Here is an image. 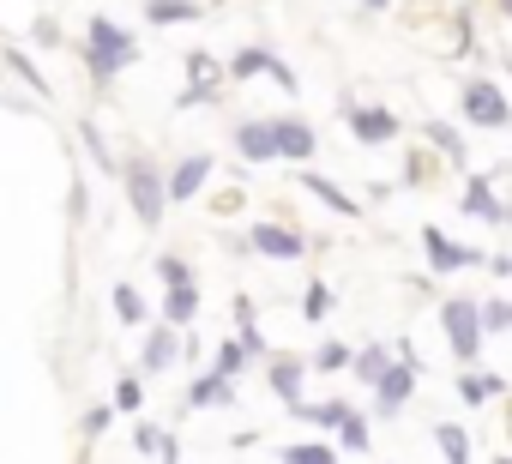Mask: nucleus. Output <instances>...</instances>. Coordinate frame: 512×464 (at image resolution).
Here are the masks:
<instances>
[{
    "label": "nucleus",
    "mask_w": 512,
    "mask_h": 464,
    "mask_svg": "<svg viewBox=\"0 0 512 464\" xmlns=\"http://www.w3.org/2000/svg\"><path fill=\"white\" fill-rule=\"evenodd\" d=\"M85 61H91V73H97V85H109V79H115L127 61H133V37H127L121 25H109V19H91Z\"/></svg>",
    "instance_id": "obj_1"
},
{
    "label": "nucleus",
    "mask_w": 512,
    "mask_h": 464,
    "mask_svg": "<svg viewBox=\"0 0 512 464\" xmlns=\"http://www.w3.org/2000/svg\"><path fill=\"white\" fill-rule=\"evenodd\" d=\"M440 326H446V344H452L458 362H470V356L482 350V314H476L470 296H452V302L440 308Z\"/></svg>",
    "instance_id": "obj_2"
},
{
    "label": "nucleus",
    "mask_w": 512,
    "mask_h": 464,
    "mask_svg": "<svg viewBox=\"0 0 512 464\" xmlns=\"http://www.w3.org/2000/svg\"><path fill=\"white\" fill-rule=\"evenodd\" d=\"M127 199H133V211H139V223H145V229H157V223H163L169 193H163V175H157L151 163H127Z\"/></svg>",
    "instance_id": "obj_3"
},
{
    "label": "nucleus",
    "mask_w": 512,
    "mask_h": 464,
    "mask_svg": "<svg viewBox=\"0 0 512 464\" xmlns=\"http://www.w3.org/2000/svg\"><path fill=\"white\" fill-rule=\"evenodd\" d=\"M416 392V356L404 350L398 362H386V374L374 380V404H380V416H392V410H404V398Z\"/></svg>",
    "instance_id": "obj_4"
},
{
    "label": "nucleus",
    "mask_w": 512,
    "mask_h": 464,
    "mask_svg": "<svg viewBox=\"0 0 512 464\" xmlns=\"http://www.w3.org/2000/svg\"><path fill=\"white\" fill-rule=\"evenodd\" d=\"M464 115H470L476 127H506V121H512L500 85H488V79H470V85H464Z\"/></svg>",
    "instance_id": "obj_5"
},
{
    "label": "nucleus",
    "mask_w": 512,
    "mask_h": 464,
    "mask_svg": "<svg viewBox=\"0 0 512 464\" xmlns=\"http://www.w3.org/2000/svg\"><path fill=\"white\" fill-rule=\"evenodd\" d=\"M422 248H428V260H434L440 278H446V272H464V266H482V254H476V248H458L446 229H422Z\"/></svg>",
    "instance_id": "obj_6"
},
{
    "label": "nucleus",
    "mask_w": 512,
    "mask_h": 464,
    "mask_svg": "<svg viewBox=\"0 0 512 464\" xmlns=\"http://www.w3.org/2000/svg\"><path fill=\"white\" fill-rule=\"evenodd\" d=\"M253 248H260L266 260H302V236L296 229H284V223H253Z\"/></svg>",
    "instance_id": "obj_7"
},
{
    "label": "nucleus",
    "mask_w": 512,
    "mask_h": 464,
    "mask_svg": "<svg viewBox=\"0 0 512 464\" xmlns=\"http://www.w3.org/2000/svg\"><path fill=\"white\" fill-rule=\"evenodd\" d=\"M235 151H241L247 163H272V157H278V133H272V121H241Z\"/></svg>",
    "instance_id": "obj_8"
},
{
    "label": "nucleus",
    "mask_w": 512,
    "mask_h": 464,
    "mask_svg": "<svg viewBox=\"0 0 512 464\" xmlns=\"http://www.w3.org/2000/svg\"><path fill=\"white\" fill-rule=\"evenodd\" d=\"M350 133H356L362 145H386V139L398 133V115H392V109H350Z\"/></svg>",
    "instance_id": "obj_9"
},
{
    "label": "nucleus",
    "mask_w": 512,
    "mask_h": 464,
    "mask_svg": "<svg viewBox=\"0 0 512 464\" xmlns=\"http://www.w3.org/2000/svg\"><path fill=\"white\" fill-rule=\"evenodd\" d=\"M253 73H272L284 91H296V73H290L278 55H266V49H241V55H235V79H253Z\"/></svg>",
    "instance_id": "obj_10"
},
{
    "label": "nucleus",
    "mask_w": 512,
    "mask_h": 464,
    "mask_svg": "<svg viewBox=\"0 0 512 464\" xmlns=\"http://www.w3.org/2000/svg\"><path fill=\"white\" fill-rule=\"evenodd\" d=\"M272 133H278V157H296V163H308L314 145H320L308 121H272Z\"/></svg>",
    "instance_id": "obj_11"
},
{
    "label": "nucleus",
    "mask_w": 512,
    "mask_h": 464,
    "mask_svg": "<svg viewBox=\"0 0 512 464\" xmlns=\"http://www.w3.org/2000/svg\"><path fill=\"white\" fill-rule=\"evenodd\" d=\"M205 175H211V157H187V163L163 181V193H169V199H193V193L205 187Z\"/></svg>",
    "instance_id": "obj_12"
},
{
    "label": "nucleus",
    "mask_w": 512,
    "mask_h": 464,
    "mask_svg": "<svg viewBox=\"0 0 512 464\" xmlns=\"http://www.w3.org/2000/svg\"><path fill=\"white\" fill-rule=\"evenodd\" d=\"M464 211H470V217H482V223H500V217H506V205L494 199V187H488L482 175L464 187Z\"/></svg>",
    "instance_id": "obj_13"
},
{
    "label": "nucleus",
    "mask_w": 512,
    "mask_h": 464,
    "mask_svg": "<svg viewBox=\"0 0 512 464\" xmlns=\"http://www.w3.org/2000/svg\"><path fill=\"white\" fill-rule=\"evenodd\" d=\"M302 187H308L314 199H326V205H332L338 217H356V199H350V193H344L338 181H326V175H302Z\"/></svg>",
    "instance_id": "obj_14"
},
{
    "label": "nucleus",
    "mask_w": 512,
    "mask_h": 464,
    "mask_svg": "<svg viewBox=\"0 0 512 464\" xmlns=\"http://www.w3.org/2000/svg\"><path fill=\"white\" fill-rule=\"evenodd\" d=\"M434 446H440L452 464H470V434H464L458 422H440V428H434Z\"/></svg>",
    "instance_id": "obj_15"
},
{
    "label": "nucleus",
    "mask_w": 512,
    "mask_h": 464,
    "mask_svg": "<svg viewBox=\"0 0 512 464\" xmlns=\"http://www.w3.org/2000/svg\"><path fill=\"white\" fill-rule=\"evenodd\" d=\"M199 314V290L193 284H169V326H187Z\"/></svg>",
    "instance_id": "obj_16"
},
{
    "label": "nucleus",
    "mask_w": 512,
    "mask_h": 464,
    "mask_svg": "<svg viewBox=\"0 0 512 464\" xmlns=\"http://www.w3.org/2000/svg\"><path fill=\"white\" fill-rule=\"evenodd\" d=\"M272 392L302 404V362H272Z\"/></svg>",
    "instance_id": "obj_17"
},
{
    "label": "nucleus",
    "mask_w": 512,
    "mask_h": 464,
    "mask_svg": "<svg viewBox=\"0 0 512 464\" xmlns=\"http://www.w3.org/2000/svg\"><path fill=\"white\" fill-rule=\"evenodd\" d=\"M151 25H181V19H199V7H193V0H151Z\"/></svg>",
    "instance_id": "obj_18"
},
{
    "label": "nucleus",
    "mask_w": 512,
    "mask_h": 464,
    "mask_svg": "<svg viewBox=\"0 0 512 464\" xmlns=\"http://www.w3.org/2000/svg\"><path fill=\"white\" fill-rule=\"evenodd\" d=\"M386 362H392V356H386L380 344H368V350H356V356H350V368H356V380H368V386H374V380L386 374Z\"/></svg>",
    "instance_id": "obj_19"
},
{
    "label": "nucleus",
    "mask_w": 512,
    "mask_h": 464,
    "mask_svg": "<svg viewBox=\"0 0 512 464\" xmlns=\"http://www.w3.org/2000/svg\"><path fill=\"white\" fill-rule=\"evenodd\" d=\"M500 386H506L500 374H464V380H458V392H464V404H482V398H494Z\"/></svg>",
    "instance_id": "obj_20"
},
{
    "label": "nucleus",
    "mask_w": 512,
    "mask_h": 464,
    "mask_svg": "<svg viewBox=\"0 0 512 464\" xmlns=\"http://www.w3.org/2000/svg\"><path fill=\"white\" fill-rule=\"evenodd\" d=\"M175 362V332H151V344H145V368L157 374V368H169Z\"/></svg>",
    "instance_id": "obj_21"
},
{
    "label": "nucleus",
    "mask_w": 512,
    "mask_h": 464,
    "mask_svg": "<svg viewBox=\"0 0 512 464\" xmlns=\"http://www.w3.org/2000/svg\"><path fill=\"white\" fill-rule=\"evenodd\" d=\"M193 404H229V380H223V374L193 380Z\"/></svg>",
    "instance_id": "obj_22"
},
{
    "label": "nucleus",
    "mask_w": 512,
    "mask_h": 464,
    "mask_svg": "<svg viewBox=\"0 0 512 464\" xmlns=\"http://www.w3.org/2000/svg\"><path fill=\"white\" fill-rule=\"evenodd\" d=\"M428 139H434V145H440V151H446L452 163H464V139H458V133H452L446 121H428Z\"/></svg>",
    "instance_id": "obj_23"
},
{
    "label": "nucleus",
    "mask_w": 512,
    "mask_h": 464,
    "mask_svg": "<svg viewBox=\"0 0 512 464\" xmlns=\"http://www.w3.org/2000/svg\"><path fill=\"white\" fill-rule=\"evenodd\" d=\"M338 434H344V452H368V422H362L356 410L338 422Z\"/></svg>",
    "instance_id": "obj_24"
},
{
    "label": "nucleus",
    "mask_w": 512,
    "mask_h": 464,
    "mask_svg": "<svg viewBox=\"0 0 512 464\" xmlns=\"http://www.w3.org/2000/svg\"><path fill=\"white\" fill-rule=\"evenodd\" d=\"M482 332H512V302H482Z\"/></svg>",
    "instance_id": "obj_25"
},
{
    "label": "nucleus",
    "mask_w": 512,
    "mask_h": 464,
    "mask_svg": "<svg viewBox=\"0 0 512 464\" xmlns=\"http://www.w3.org/2000/svg\"><path fill=\"white\" fill-rule=\"evenodd\" d=\"M115 314H121L127 326H139V320H145V302H139V290H127V284H121V290H115Z\"/></svg>",
    "instance_id": "obj_26"
},
{
    "label": "nucleus",
    "mask_w": 512,
    "mask_h": 464,
    "mask_svg": "<svg viewBox=\"0 0 512 464\" xmlns=\"http://www.w3.org/2000/svg\"><path fill=\"white\" fill-rule=\"evenodd\" d=\"M326 308H332V290H326V284H314V290L302 296V314H308V320H326Z\"/></svg>",
    "instance_id": "obj_27"
},
{
    "label": "nucleus",
    "mask_w": 512,
    "mask_h": 464,
    "mask_svg": "<svg viewBox=\"0 0 512 464\" xmlns=\"http://www.w3.org/2000/svg\"><path fill=\"white\" fill-rule=\"evenodd\" d=\"M290 464H332V446H284Z\"/></svg>",
    "instance_id": "obj_28"
},
{
    "label": "nucleus",
    "mask_w": 512,
    "mask_h": 464,
    "mask_svg": "<svg viewBox=\"0 0 512 464\" xmlns=\"http://www.w3.org/2000/svg\"><path fill=\"white\" fill-rule=\"evenodd\" d=\"M7 61H13V67H19V73H25V85H31V91H37V97H49V85H43V73H37V67H31V61H25V49H13V55H7Z\"/></svg>",
    "instance_id": "obj_29"
},
{
    "label": "nucleus",
    "mask_w": 512,
    "mask_h": 464,
    "mask_svg": "<svg viewBox=\"0 0 512 464\" xmlns=\"http://www.w3.org/2000/svg\"><path fill=\"white\" fill-rule=\"evenodd\" d=\"M241 362H247V350H241V338H235V344H223V350H217V374H223V380H229V374H235V368H241Z\"/></svg>",
    "instance_id": "obj_30"
},
{
    "label": "nucleus",
    "mask_w": 512,
    "mask_h": 464,
    "mask_svg": "<svg viewBox=\"0 0 512 464\" xmlns=\"http://www.w3.org/2000/svg\"><path fill=\"white\" fill-rule=\"evenodd\" d=\"M314 362L338 374V368H350V350H344V344H320V356H314Z\"/></svg>",
    "instance_id": "obj_31"
},
{
    "label": "nucleus",
    "mask_w": 512,
    "mask_h": 464,
    "mask_svg": "<svg viewBox=\"0 0 512 464\" xmlns=\"http://www.w3.org/2000/svg\"><path fill=\"white\" fill-rule=\"evenodd\" d=\"M139 446H145V452H163V458H175V440H169V434H157V428H139Z\"/></svg>",
    "instance_id": "obj_32"
},
{
    "label": "nucleus",
    "mask_w": 512,
    "mask_h": 464,
    "mask_svg": "<svg viewBox=\"0 0 512 464\" xmlns=\"http://www.w3.org/2000/svg\"><path fill=\"white\" fill-rule=\"evenodd\" d=\"M157 278H163V284H193V272H187L181 260H157Z\"/></svg>",
    "instance_id": "obj_33"
},
{
    "label": "nucleus",
    "mask_w": 512,
    "mask_h": 464,
    "mask_svg": "<svg viewBox=\"0 0 512 464\" xmlns=\"http://www.w3.org/2000/svg\"><path fill=\"white\" fill-rule=\"evenodd\" d=\"M139 398H145L139 380H121V386H115V404H121V410H139Z\"/></svg>",
    "instance_id": "obj_34"
},
{
    "label": "nucleus",
    "mask_w": 512,
    "mask_h": 464,
    "mask_svg": "<svg viewBox=\"0 0 512 464\" xmlns=\"http://www.w3.org/2000/svg\"><path fill=\"white\" fill-rule=\"evenodd\" d=\"M500 7H506V19H512V0H500Z\"/></svg>",
    "instance_id": "obj_35"
},
{
    "label": "nucleus",
    "mask_w": 512,
    "mask_h": 464,
    "mask_svg": "<svg viewBox=\"0 0 512 464\" xmlns=\"http://www.w3.org/2000/svg\"><path fill=\"white\" fill-rule=\"evenodd\" d=\"M368 7H386V0H368Z\"/></svg>",
    "instance_id": "obj_36"
},
{
    "label": "nucleus",
    "mask_w": 512,
    "mask_h": 464,
    "mask_svg": "<svg viewBox=\"0 0 512 464\" xmlns=\"http://www.w3.org/2000/svg\"><path fill=\"white\" fill-rule=\"evenodd\" d=\"M506 223H512V205H506Z\"/></svg>",
    "instance_id": "obj_37"
}]
</instances>
